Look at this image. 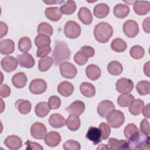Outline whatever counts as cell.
<instances>
[{"mask_svg":"<svg viewBox=\"0 0 150 150\" xmlns=\"http://www.w3.org/2000/svg\"><path fill=\"white\" fill-rule=\"evenodd\" d=\"M53 59L56 66L60 65L70 58L71 52L66 43L63 41L56 40L53 52Z\"/></svg>","mask_w":150,"mask_h":150,"instance_id":"1","label":"cell"},{"mask_svg":"<svg viewBox=\"0 0 150 150\" xmlns=\"http://www.w3.org/2000/svg\"><path fill=\"white\" fill-rule=\"evenodd\" d=\"M127 142L128 149L139 150H149L150 149L149 135L144 134L139 129L135 134L128 139Z\"/></svg>","mask_w":150,"mask_h":150,"instance_id":"2","label":"cell"},{"mask_svg":"<svg viewBox=\"0 0 150 150\" xmlns=\"http://www.w3.org/2000/svg\"><path fill=\"white\" fill-rule=\"evenodd\" d=\"M113 35V28L107 22H101L96 25L94 35L97 41L101 43L107 42Z\"/></svg>","mask_w":150,"mask_h":150,"instance_id":"3","label":"cell"},{"mask_svg":"<svg viewBox=\"0 0 150 150\" xmlns=\"http://www.w3.org/2000/svg\"><path fill=\"white\" fill-rule=\"evenodd\" d=\"M108 125L114 128H120L125 121L124 113L117 110L111 111L105 117Z\"/></svg>","mask_w":150,"mask_h":150,"instance_id":"4","label":"cell"},{"mask_svg":"<svg viewBox=\"0 0 150 150\" xmlns=\"http://www.w3.org/2000/svg\"><path fill=\"white\" fill-rule=\"evenodd\" d=\"M64 33L69 39H76L81 33L80 26L74 21H67L64 26Z\"/></svg>","mask_w":150,"mask_h":150,"instance_id":"5","label":"cell"},{"mask_svg":"<svg viewBox=\"0 0 150 150\" xmlns=\"http://www.w3.org/2000/svg\"><path fill=\"white\" fill-rule=\"evenodd\" d=\"M59 70L61 75L66 79H73L77 73V70L72 63L64 62L59 65Z\"/></svg>","mask_w":150,"mask_h":150,"instance_id":"6","label":"cell"},{"mask_svg":"<svg viewBox=\"0 0 150 150\" xmlns=\"http://www.w3.org/2000/svg\"><path fill=\"white\" fill-rule=\"evenodd\" d=\"M116 90L121 94H127L132 91L134 88V83L129 79L122 77L118 80L115 84Z\"/></svg>","mask_w":150,"mask_h":150,"instance_id":"7","label":"cell"},{"mask_svg":"<svg viewBox=\"0 0 150 150\" xmlns=\"http://www.w3.org/2000/svg\"><path fill=\"white\" fill-rule=\"evenodd\" d=\"M124 34L130 38H135L139 32V26L137 22L134 20H128L123 25Z\"/></svg>","mask_w":150,"mask_h":150,"instance_id":"8","label":"cell"},{"mask_svg":"<svg viewBox=\"0 0 150 150\" xmlns=\"http://www.w3.org/2000/svg\"><path fill=\"white\" fill-rule=\"evenodd\" d=\"M30 134L35 139H42L47 134V129L43 123L36 122L30 127Z\"/></svg>","mask_w":150,"mask_h":150,"instance_id":"9","label":"cell"},{"mask_svg":"<svg viewBox=\"0 0 150 150\" xmlns=\"http://www.w3.org/2000/svg\"><path fill=\"white\" fill-rule=\"evenodd\" d=\"M29 90L33 94H40L47 89L46 82L41 79L33 80L29 85Z\"/></svg>","mask_w":150,"mask_h":150,"instance_id":"10","label":"cell"},{"mask_svg":"<svg viewBox=\"0 0 150 150\" xmlns=\"http://www.w3.org/2000/svg\"><path fill=\"white\" fill-rule=\"evenodd\" d=\"M18 60L12 56H6L1 62L2 68L6 72L9 73L14 71L18 67Z\"/></svg>","mask_w":150,"mask_h":150,"instance_id":"11","label":"cell"},{"mask_svg":"<svg viewBox=\"0 0 150 150\" xmlns=\"http://www.w3.org/2000/svg\"><path fill=\"white\" fill-rule=\"evenodd\" d=\"M115 109V106L112 101L108 100L101 101L97 106V113L101 117H105L112 110Z\"/></svg>","mask_w":150,"mask_h":150,"instance_id":"12","label":"cell"},{"mask_svg":"<svg viewBox=\"0 0 150 150\" xmlns=\"http://www.w3.org/2000/svg\"><path fill=\"white\" fill-rule=\"evenodd\" d=\"M85 110L84 103L80 100L73 101L69 106L65 108V110L69 114H74L77 116L81 115Z\"/></svg>","mask_w":150,"mask_h":150,"instance_id":"13","label":"cell"},{"mask_svg":"<svg viewBox=\"0 0 150 150\" xmlns=\"http://www.w3.org/2000/svg\"><path fill=\"white\" fill-rule=\"evenodd\" d=\"M17 60L19 65L22 67L30 69L35 66V59L29 53L17 55Z\"/></svg>","mask_w":150,"mask_h":150,"instance_id":"14","label":"cell"},{"mask_svg":"<svg viewBox=\"0 0 150 150\" xmlns=\"http://www.w3.org/2000/svg\"><path fill=\"white\" fill-rule=\"evenodd\" d=\"M4 144L9 149L16 150L19 149L22 146V141L18 136L12 135L8 136L5 138Z\"/></svg>","mask_w":150,"mask_h":150,"instance_id":"15","label":"cell"},{"mask_svg":"<svg viewBox=\"0 0 150 150\" xmlns=\"http://www.w3.org/2000/svg\"><path fill=\"white\" fill-rule=\"evenodd\" d=\"M86 137L94 145H97L101 142V131L98 128L96 127H90L87 132Z\"/></svg>","mask_w":150,"mask_h":150,"instance_id":"16","label":"cell"},{"mask_svg":"<svg viewBox=\"0 0 150 150\" xmlns=\"http://www.w3.org/2000/svg\"><path fill=\"white\" fill-rule=\"evenodd\" d=\"M62 138L60 134L56 131H50L48 132L45 138V143L49 147H54L57 146L60 141Z\"/></svg>","mask_w":150,"mask_h":150,"instance_id":"17","label":"cell"},{"mask_svg":"<svg viewBox=\"0 0 150 150\" xmlns=\"http://www.w3.org/2000/svg\"><path fill=\"white\" fill-rule=\"evenodd\" d=\"M133 9L138 15H146L150 10V3L148 1H136L134 3Z\"/></svg>","mask_w":150,"mask_h":150,"instance_id":"18","label":"cell"},{"mask_svg":"<svg viewBox=\"0 0 150 150\" xmlns=\"http://www.w3.org/2000/svg\"><path fill=\"white\" fill-rule=\"evenodd\" d=\"M107 146L109 149L112 150L128 149V144L126 140H118L114 138H111L108 139Z\"/></svg>","mask_w":150,"mask_h":150,"instance_id":"19","label":"cell"},{"mask_svg":"<svg viewBox=\"0 0 150 150\" xmlns=\"http://www.w3.org/2000/svg\"><path fill=\"white\" fill-rule=\"evenodd\" d=\"M15 50V43L12 39H5L0 42V53L8 55L12 53Z\"/></svg>","mask_w":150,"mask_h":150,"instance_id":"20","label":"cell"},{"mask_svg":"<svg viewBox=\"0 0 150 150\" xmlns=\"http://www.w3.org/2000/svg\"><path fill=\"white\" fill-rule=\"evenodd\" d=\"M57 91L64 97H69L74 91V86L69 81H63L59 83L57 86Z\"/></svg>","mask_w":150,"mask_h":150,"instance_id":"21","label":"cell"},{"mask_svg":"<svg viewBox=\"0 0 150 150\" xmlns=\"http://www.w3.org/2000/svg\"><path fill=\"white\" fill-rule=\"evenodd\" d=\"M46 17L53 22L58 21L62 16V13L58 7H49L45 11Z\"/></svg>","mask_w":150,"mask_h":150,"instance_id":"22","label":"cell"},{"mask_svg":"<svg viewBox=\"0 0 150 150\" xmlns=\"http://www.w3.org/2000/svg\"><path fill=\"white\" fill-rule=\"evenodd\" d=\"M87 77L91 80H96L100 78L101 74V69L96 64H91L86 68Z\"/></svg>","mask_w":150,"mask_h":150,"instance_id":"23","label":"cell"},{"mask_svg":"<svg viewBox=\"0 0 150 150\" xmlns=\"http://www.w3.org/2000/svg\"><path fill=\"white\" fill-rule=\"evenodd\" d=\"M110 12V7L104 3H100L96 5L93 9L94 15L97 18H104L106 17Z\"/></svg>","mask_w":150,"mask_h":150,"instance_id":"24","label":"cell"},{"mask_svg":"<svg viewBox=\"0 0 150 150\" xmlns=\"http://www.w3.org/2000/svg\"><path fill=\"white\" fill-rule=\"evenodd\" d=\"M79 20L84 25H90L93 21V15L86 7H81L78 12Z\"/></svg>","mask_w":150,"mask_h":150,"instance_id":"25","label":"cell"},{"mask_svg":"<svg viewBox=\"0 0 150 150\" xmlns=\"http://www.w3.org/2000/svg\"><path fill=\"white\" fill-rule=\"evenodd\" d=\"M12 83L13 85L18 88L24 87L27 83V77L26 74L23 72H18L16 73L12 78Z\"/></svg>","mask_w":150,"mask_h":150,"instance_id":"26","label":"cell"},{"mask_svg":"<svg viewBox=\"0 0 150 150\" xmlns=\"http://www.w3.org/2000/svg\"><path fill=\"white\" fill-rule=\"evenodd\" d=\"M66 120L60 114L54 113L52 114L49 118V124L53 128H59L66 124Z\"/></svg>","mask_w":150,"mask_h":150,"instance_id":"27","label":"cell"},{"mask_svg":"<svg viewBox=\"0 0 150 150\" xmlns=\"http://www.w3.org/2000/svg\"><path fill=\"white\" fill-rule=\"evenodd\" d=\"M66 124L70 131H75L78 130L80 127V120L77 115L70 114L66 120Z\"/></svg>","mask_w":150,"mask_h":150,"instance_id":"28","label":"cell"},{"mask_svg":"<svg viewBox=\"0 0 150 150\" xmlns=\"http://www.w3.org/2000/svg\"><path fill=\"white\" fill-rule=\"evenodd\" d=\"M80 90L81 93L85 97L91 98L95 96V87L91 83L88 82H83L80 84Z\"/></svg>","mask_w":150,"mask_h":150,"instance_id":"29","label":"cell"},{"mask_svg":"<svg viewBox=\"0 0 150 150\" xmlns=\"http://www.w3.org/2000/svg\"><path fill=\"white\" fill-rule=\"evenodd\" d=\"M15 107L21 114H28L31 110V103L29 101L19 99L18 100L15 104Z\"/></svg>","mask_w":150,"mask_h":150,"instance_id":"30","label":"cell"},{"mask_svg":"<svg viewBox=\"0 0 150 150\" xmlns=\"http://www.w3.org/2000/svg\"><path fill=\"white\" fill-rule=\"evenodd\" d=\"M50 108L46 102H40L36 104L35 108V112L36 116L40 118L46 117L49 112Z\"/></svg>","mask_w":150,"mask_h":150,"instance_id":"31","label":"cell"},{"mask_svg":"<svg viewBox=\"0 0 150 150\" xmlns=\"http://www.w3.org/2000/svg\"><path fill=\"white\" fill-rule=\"evenodd\" d=\"M144 106V103L142 100H134L129 105V111L134 115H138L142 112Z\"/></svg>","mask_w":150,"mask_h":150,"instance_id":"32","label":"cell"},{"mask_svg":"<svg viewBox=\"0 0 150 150\" xmlns=\"http://www.w3.org/2000/svg\"><path fill=\"white\" fill-rule=\"evenodd\" d=\"M129 13L128 6L122 4L116 5L114 8V14L118 18H124L128 16Z\"/></svg>","mask_w":150,"mask_h":150,"instance_id":"33","label":"cell"},{"mask_svg":"<svg viewBox=\"0 0 150 150\" xmlns=\"http://www.w3.org/2000/svg\"><path fill=\"white\" fill-rule=\"evenodd\" d=\"M107 70L108 73L112 76H118L122 73L123 67L120 62L113 60L108 64Z\"/></svg>","mask_w":150,"mask_h":150,"instance_id":"34","label":"cell"},{"mask_svg":"<svg viewBox=\"0 0 150 150\" xmlns=\"http://www.w3.org/2000/svg\"><path fill=\"white\" fill-rule=\"evenodd\" d=\"M127 47V43L121 38L114 39L111 43V48L116 52H123Z\"/></svg>","mask_w":150,"mask_h":150,"instance_id":"35","label":"cell"},{"mask_svg":"<svg viewBox=\"0 0 150 150\" xmlns=\"http://www.w3.org/2000/svg\"><path fill=\"white\" fill-rule=\"evenodd\" d=\"M136 90L141 96L148 95L150 93V83L147 80L139 81L137 86Z\"/></svg>","mask_w":150,"mask_h":150,"instance_id":"36","label":"cell"},{"mask_svg":"<svg viewBox=\"0 0 150 150\" xmlns=\"http://www.w3.org/2000/svg\"><path fill=\"white\" fill-rule=\"evenodd\" d=\"M54 62L53 59L49 56L41 58L38 62V68L40 71L44 72L48 70Z\"/></svg>","mask_w":150,"mask_h":150,"instance_id":"37","label":"cell"},{"mask_svg":"<svg viewBox=\"0 0 150 150\" xmlns=\"http://www.w3.org/2000/svg\"><path fill=\"white\" fill-rule=\"evenodd\" d=\"M134 100V97L129 93L122 94L120 95L117 98L118 104L122 107H129L132 101Z\"/></svg>","mask_w":150,"mask_h":150,"instance_id":"38","label":"cell"},{"mask_svg":"<svg viewBox=\"0 0 150 150\" xmlns=\"http://www.w3.org/2000/svg\"><path fill=\"white\" fill-rule=\"evenodd\" d=\"M62 14L69 15L73 14L76 9V5L74 1H67L65 4L61 6L60 8Z\"/></svg>","mask_w":150,"mask_h":150,"instance_id":"39","label":"cell"},{"mask_svg":"<svg viewBox=\"0 0 150 150\" xmlns=\"http://www.w3.org/2000/svg\"><path fill=\"white\" fill-rule=\"evenodd\" d=\"M38 33L39 35H44L47 36H50L53 33L52 26L46 22H42L38 26Z\"/></svg>","mask_w":150,"mask_h":150,"instance_id":"40","label":"cell"},{"mask_svg":"<svg viewBox=\"0 0 150 150\" xmlns=\"http://www.w3.org/2000/svg\"><path fill=\"white\" fill-rule=\"evenodd\" d=\"M18 49L23 53H27L32 47L30 39L28 37H22L18 41Z\"/></svg>","mask_w":150,"mask_h":150,"instance_id":"41","label":"cell"},{"mask_svg":"<svg viewBox=\"0 0 150 150\" xmlns=\"http://www.w3.org/2000/svg\"><path fill=\"white\" fill-rule=\"evenodd\" d=\"M131 56L135 59H140L142 58L145 54L144 48L139 45L133 46L129 50Z\"/></svg>","mask_w":150,"mask_h":150,"instance_id":"42","label":"cell"},{"mask_svg":"<svg viewBox=\"0 0 150 150\" xmlns=\"http://www.w3.org/2000/svg\"><path fill=\"white\" fill-rule=\"evenodd\" d=\"M50 43H51V40L50 38L44 35L39 34L36 36L35 39V43L38 47L42 46H45V45L50 46Z\"/></svg>","mask_w":150,"mask_h":150,"instance_id":"43","label":"cell"},{"mask_svg":"<svg viewBox=\"0 0 150 150\" xmlns=\"http://www.w3.org/2000/svg\"><path fill=\"white\" fill-rule=\"evenodd\" d=\"M88 57L81 50L78 51L74 56V62L79 66L85 64L88 61Z\"/></svg>","mask_w":150,"mask_h":150,"instance_id":"44","label":"cell"},{"mask_svg":"<svg viewBox=\"0 0 150 150\" xmlns=\"http://www.w3.org/2000/svg\"><path fill=\"white\" fill-rule=\"evenodd\" d=\"M138 129L134 124L133 123L128 124L124 129V135L125 138L128 139L131 137H132L134 134H135L138 132Z\"/></svg>","mask_w":150,"mask_h":150,"instance_id":"45","label":"cell"},{"mask_svg":"<svg viewBox=\"0 0 150 150\" xmlns=\"http://www.w3.org/2000/svg\"><path fill=\"white\" fill-rule=\"evenodd\" d=\"M63 147L64 150H79L81 146L79 142L73 139H69L63 144Z\"/></svg>","mask_w":150,"mask_h":150,"instance_id":"46","label":"cell"},{"mask_svg":"<svg viewBox=\"0 0 150 150\" xmlns=\"http://www.w3.org/2000/svg\"><path fill=\"white\" fill-rule=\"evenodd\" d=\"M47 103L50 109H58L61 105V100L56 96H52L49 97Z\"/></svg>","mask_w":150,"mask_h":150,"instance_id":"47","label":"cell"},{"mask_svg":"<svg viewBox=\"0 0 150 150\" xmlns=\"http://www.w3.org/2000/svg\"><path fill=\"white\" fill-rule=\"evenodd\" d=\"M51 47L49 45H45L38 47L36 56L38 57H44L47 56L51 52Z\"/></svg>","mask_w":150,"mask_h":150,"instance_id":"48","label":"cell"},{"mask_svg":"<svg viewBox=\"0 0 150 150\" xmlns=\"http://www.w3.org/2000/svg\"><path fill=\"white\" fill-rule=\"evenodd\" d=\"M99 129L101 133V137L103 139H107L110 134V127L106 123L102 122L99 125Z\"/></svg>","mask_w":150,"mask_h":150,"instance_id":"49","label":"cell"},{"mask_svg":"<svg viewBox=\"0 0 150 150\" xmlns=\"http://www.w3.org/2000/svg\"><path fill=\"white\" fill-rule=\"evenodd\" d=\"M11 88L10 87L5 84H2L0 86V96L1 97H7L11 94Z\"/></svg>","mask_w":150,"mask_h":150,"instance_id":"50","label":"cell"},{"mask_svg":"<svg viewBox=\"0 0 150 150\" xmlns=\"http://www.w3.org/2000/svg\"><path fill=\"white\" fill-rule=\"evenodd\" d=\"M25 144L26 145V149L27 150H42L43 149V146H41L39 144L35 142H32L29 140H27V141L25 142Z\"/></svg>","mask_w":150,"mask_h":150,"instance_id":"51","label":"cell"},{"mask_svg":"<svg viewBox=\"0 0 150 150\" xmlns=\"http://www.w3.org/2000/svg\"><path fill=\"white\" fill-rule=\"evenodd\" d=\"M140 129L144 134L149 135V124L148 121L144 118L142 120L140 124Z\"/></svg>","mask_w":150,"mask_h":150,"instance_id":"52","label":"cell"},{"mask_svg":"<svg viewBox=\"0 0 150 150\" xmlns=\"http://www.w3.org/2000/svg\"><path fill=\"white\" fill-rule=\"evenodd\" d=\"M80 50L83 52L88 57H92L94 56L95 54V50L94 49L89 46H83L81 47Z\"/></svg>","mask_w":150,"mask_h":150,"instance_id":"53","label":"cell"},{"mask_svg":"<svg viewBox=\"0 0 150 150\" xmlns=\"http://www.w3.org/2000/svg\"><path fill=\"white\" fill-rule=\"evenodd\" d=\"M0 28H0V31H1L0 38H2L4 36H5L7 34L8 28L7 25L2 21L0 22Z\"/></svg>","mask_w":150,"mask_h":150,"instance_id":"54","label":"cell"},{"mask_svg":"<svg viewBox=\"0 0 150 150\" xmlns=\"http://www.w3.org/2000/svg\"><path fill=\"white\" fill-rule=\"evenodd\" d=\"M149 17H147L146 19H145L142 23V27L144 29V30L146 32L149 33L150 32V21H149Z\"/></svg>","mask_w":150,"mask_h":150,"instance_id":"55","label":"cell"},{"mask_svg":"<svg viewBox=\"0 0 150 150\" xmlns=\"http://www.w3.org/2000/svg\"><path fill=\"white\" fill-rule=\"evenodd\" d=\"M143 115L146 118H150V110H149V104H146L145 106H144L142 110Z\"/></svg>","mask_w":150,"mask_h":150,"instance_id":"56","label":"cell"},{"mask_svg":"<svg viewBox=\"0 0 150 150\" xmlns=\"http://www.w3.org/2000/svg\"><path fill=\"white\" fill-rule=\"evenodd\" d=\"M144 72L148 77H149V62H148L144 64Z\"/></svg>","mask_w":150,"mask_h":150,"instance_id":"57","label":"cell"},{"mask_svg":"<svg viewBox=\"0 0 150 150\" xmlns=\"http://www.w3.org/2000/svg\"><path fill=\"white\" fill-rule=\"evenodd\" d=\"M109 149L108 146H107L105 144H101L100 145V146H98L97 149Z\"/></svg>","mask_w":150,"mask_h":150,"instance_id":"58","label":"cell"},{"mask_svg":"<svg viewBox=\"0 0 150 150\" xmlns=\"http://www.w3.org/2000/svg\"><path fill=\"white\" fill-rule=\"evenodd\" d=\"M45 4H49V5H51V4H55V3H59V1H43Z\"/></svg>","mask_w":150,"mask_h":150,"instance_id":"59","label":"cell"}]
</instances>
